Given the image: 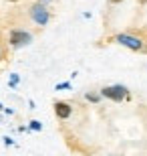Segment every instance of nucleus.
I'll return each instance as SVG.
<instances>
[{"label": "nucleus", "instance_id": "obj_1", "mask_svg": "<svg viewBox=\"0 0 147 156\" xmlns=\"http://www.w3.org/2000/svg\"><path fill=\"white\" fill-rule=\"evenodd\" d=\"M99 95H101V98L111 99V101H123V99L129 98V89H127L125 85H121V83H117V85H107V87H103Z\"/></svg>", "mask_w": 147, "mask_h": 156}, {"label": "nucleus", "instance_id": "obj_2", "mask_svg": "<svg viewBox=\"0 0 147 156\" xmlns=\"http://www.w3.org/2000/svg\"><path fill=\"white\" fill-rule=\"evenodd\" d=\"M8 43H10L12 49H20V47H26L32 43V33L24 29H14L10 30V37H8Z\"/></svg>", "mask_w": 147, "mask_h": 156}, {"label": "nucleus", "instance_id": "obj_3", "mask_svg": "<svg viewBox=\"0 0 147 156\" xmlns=\"http://www.w3.org/2000/svg\"><path fill=\"white\" fill-rule=\"evenodd\" d=\"M28 14L38 27H45V24H48V20H51V10H48L45 4H40V2H34V4L30 6Z\"/></svg>", "mask_w": 147, "mask_h": 156}, {"label": "nucleus", "instance_id": "obj_4", "mask_svg": "<svg viewBox=\"0 0 147 156\" xmlns=\"http://www.w3.org/2000/svg\"><path fill=\"white\" fill-rule=\"evenodd\" d=\"M115 43L127 47V49H131V51H143V47H145L139 37L129 35V33H119V35H115Z\"/></svg>", "mask_w": 147, "mask_h": 156}, {"label": "nucleus", "instance_id": "obj_5", "mask_svg": "<svg viewBox=\"0 0 147 156\" xmlns=\"http://www.w3.org/2000/svg\"><path fill=\"white\" fill-rule=\"evenodd\" d=\"M71 114H73L71 104H67V101H55V116L58 120H68Z\"/></svg>", "mask_w": 147, "mask_h": 156}, {"label": "nucleus", "instance_id": "obj_6", "mask_svg": "<svg viewBox=\"0 0 147 156\" xmlns=\"http://www.w3.org/2000/svg\"><path fill=\"white\" fill-rule=\"evenodd\" d=\"M85 99H87V101H91V104H99L101 95H97V93H85Z\"/></svg>", "mask_w": 147, "mask_h": 156}, {"label": "nucleus", "instance_id": "obj_7", "mask_svg": "<svg viewBox=\"0 0 147 156\" xmlns=\"http://www.w3.org/2000/svg\"><path fill=\"white\" fill-rule=\"evenodd\" d=\"M28 128H30V130H34V132H40V130H42V124H40L38 120H32Z\"/></svg>", "mask_w": 147, "mask_h": 156}, {"label": "nucleus", "instance_id": "obj_8", "mask_svg": "<svg viewBox=\"0 0 147 156\" xmlns=\"http://www.w3.org/2000/svg\"><path fill=\"white\" fill-rule=\"evenodd\" d=\"M18 81H20L18 73H12V75H10V81H8V85H10V87H16V85H18Z\"/></svg>", "mask_w": 147, "mask_h": 156}, {"label": "nucleus", "instance_id": "obj_9", "mask_svg": "<svg viewBox=\"0 0 147 156\" xmlns=\"http://www.w3.org/2000/svg\"><path fill=\"white\" fill-rule=\"evenodd\" d=\"M57 89H71V83H68V81H62V83L57 85Z\"/></svg>", "mask_w": 147, "mask_h": 156}, {"label": "nucleus", "instance_id": "obj_10", "mask_svg": "<svg viewBox=\"0 0 147 156\" xmlns=\"http://www.w3.org/2000/svg\"><path fill=\"white\" fill-rule=\"evenodd\" d=\"M4 144H6V146H12L14 142H12V138H4Z\"/></svg>", "mask_w": 147, "mask_h": 156}, {"label": "nucleus", "instance_id": "obj_11", "mask_svg": "<svg viewBox=\"0 0 147 156\" xmlns=\"http://www.w3.org/2000/svg\"><path fill=\"white\" fill-rule=\"evenodd\" d=\"M38 2H40V4H45V6H46L48 2H52V0H38Z\"/></svg>", "mask_w": 147, "mask_h": 156}, {"label": "nucleus", "instance_id": "obj_12", "mask_svg": "<svg viewBox=\"0 0 147 156\" xmlns=\"http://www.w3.org/2000/svg\"><path fill=\"white\" fill-rule=\"evenodd\" d=\"M111 4H119V2H123V0H109Z\"/></svg>", "mask_w": 147, "mask_h": 156}, {"label": "nucleus", "instance_id": "obj_13", "mask_svg": "<svg viewBox=\"0 0 147 156\" xmlns=\"http://www.w3.org/2000/svg\"><path fill=\"white\" fill-rule=\"evenodd\" d=\"M139 2H141V4H147V0H139Z\"/></svg>", "mask_w": 147, "mask_h": 156}, {"label": "nucleus", "instance_id": "obj_14", "mask_svg": "<svg viewBox=\"0 0 147 156\" xmlns=\"http://www.w3.org/2000/svg\"><path fill=\"white\" fill-rule=\"evenodd\" d=\"M8 2H18V0H8Z\"/></svg>", "mask_w": 147, "mask_h": 156}, {"label": "nucleus", "instance_id": "obj_15", "mask_svg": "<svg viewBox=\"0 0 147 156\" xmlns=\"http://www.w3.org/2000/svg\"><path fill=\"white\" fill-rule=\"evenodd\" d=\"M0 110H4V108H2V104H0Z\"/></svg>", "mask_w": 147, "mask_h": 156}, {"label": "nucleus", "instance_id": "obj_16", "mask_svg": "<svg viewBox=\"0 0 147 156\" xmlns=\"http://www.w3.org/2000/svg\"><path fill=\"white\" fill-rule=\"evenodd\" d=\"M0 57H2V53H0Z\"/></svg>", "mask_w": 147, "mask_h": 156}]
</instances>
